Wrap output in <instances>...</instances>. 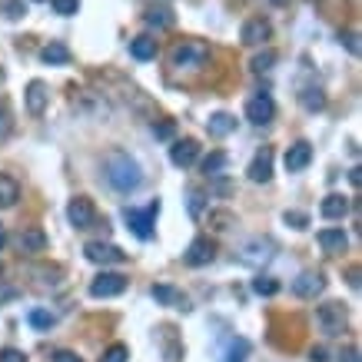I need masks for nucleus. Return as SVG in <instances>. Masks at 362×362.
Here are the masks:
<instances>
[{
    "label": "nucleus",
    "instance_id": "obj_25",
    "mask_svg": "<svg viewBox=\"0 0 362 362\" xmlns=\"http://www.w3.org/2000/svg\"><path fill=\"white\" fill-rule=\"evenodd\" d=\"M206 130H210V136H227L236 130V117H229V113H213L210 120H206Z\"/></svg>",
    "mask_w": 362,
    "mask_h": 362
},
{
    "label": "nucleus",
    "instance_id": "obj_6",
    "mask_svg": "<svg viewBox=\"0 0 362 362\" xmlns=\"http://www.w3.org/2000/svg\"><path fill=\"white\" fill-rule=\"evenodd\" d=\"M83 256L90 263H97V266H120V263H126V253L120 246H113V242H87Z\"/></svg>",
    "mask_w": 362,
    "mask_h": 362
},
{
    "label": "nucleus",
    "instance_id": "obj_28",
    "mask_svg": "<svg viewBox=\"0 0 362 362\" xmlns=\"http://www.w3.org/2000/svg\"><path fill=\"white\" fill-rule=\"evenodd\" d=\"M276 60H279V54H276V50H263V54H256V57L249 60V70H253V74H270Z\"/></svg>",
    "mask_w": 362,
    "mask_h": 362
},
{
    "label": "nucleus",
    "instance_id": "obj_45",
    "mask_svg": "<svg viewBox=\"0 0 362 362\" xmlns=\"http://www.w3.org/2000/svg\"><path fill=\"white\" fill-rule=\"evenodd\" d=\"M339 362H359V349L356 346H346L339 352Z\"/></svg>",
    "mask_w": 362,
    "mask_h": 362
},
{
    "label": "nucleus",
    "instance_id": "obj_7",
    "mask_svg": "<svg viewBox=\"0 0 362 362\" xmlns=\"http://www.w3.org/2000/svg\"><path fill=\"white\" fill-rule=\"evenodd\" d=\"M126 289V276L123 272H100L90 283V296L93 299H110V296H120Z\"/></svg>",
    "mask_w": 362,
    "mask_h": 362
},
{
    "label": "nucleus",
    "instance_id": "obj_12",
    "mask_svg": "<svg viewBox=\"0 0 362 362\" xmlns=\"http://www.w3.org/2000/svg\"><path fill=\"white\" fill-rule=\"evenodd\" d=\"M270 33H272V27H270V20H266V17H249V20L242 24L240 40L246 47H259L263 40H270Z\"/></svg>",
    "mask_w": 362,
    "mask_h": 362
},
{
    "label": "nucleus",
    "instance_id": "obj_23",
    "mask_svg": "<svg viewBox=\"0 0 362 362\" xmlns=\"http://www.w3.org/2000/svg\"><path fill=\"white\" fill-rule=\"evenodd\" d=\"M156 40L153 37H133L130 40V57H136V60H153L156 57Z\"/></svg>",
    "mask_w": 362,
    "mask_h": 362
},
{
    "label": "nucleus",
    "instance_id": "obj_50",
    "mask_svg": "<svg viewBox=\"0 0 362 362\" xmlns=\"http://www.w3.org/2000/svg\"><path fill=\"white\" fill-rule=\"evenodd\" d=\"M37 3H44V0H37Z\"/></svg>",
    "mask_w": 362,
    "mask_h": 362
},
{
    "label": "nucleus",
    "instance_id": "obj_32",
    "mask_svg": "<svg viewBox=\"0 0 362 362\" xmlns=\"http://www.w3.org/2000/svg\"><path fill=\"white\" fill-rule=\"evenodd\" d=\"M253 293H256V296H276V293H279V283H276L272 276H256V279H253Z\"/></svg>",
    "mask_w": 362,
    "mask_h": 362
},
{
    "label": "nucleus",
    "instance_id": "obj_18",
    "mask_svg": "<svg viewBox=\"0 0 362 362\" xmlns=\"http://www.w3.org/2000/svg\"><path fill=\"white\" fill-rule=\"evenodd\" d=\"M270 256H272L270 240H249V242H242V249H240V259L249 263V266H259V263H266Z\"/></svg>",
    "mask_w": 362,
    "mask_h": 362
},
{
    "label": "nucleus",
    "instance_id": "obj_40",
    "mask_svg": "<svg viewBox=\"0 0 362 362\" xmlns=\"http://www.w3.org/2000/svg\"><path fill=\"white\" fill-rule=\"evenodd\" d=\"M173 133H176V126H173V120H160V123H153V136H156V140H170Z\"/></svg>",
    "mask_w": 362,
    "mask_h": 362
},
{
    "label": "nucleus",
    "instance_id": "obj_17",
    "mask_svg": "<svg viewBox=\"0 0 362 362\" xmlns=\"http://www.w3.org/2000/svg\"><path fill=\"white\" fill-rule=\"evenodd\" d=\"M150 293H153V299L160 302V306H173V309H183V313L190 309V299L183 296V289L170 286V283H156Z\"/></svg>",
    "mask_w": 362,
    "mask_h": 362
},
{
    "label": "nucleus",
    "instance_id": "obj_13",
    "mask_svg": "<svg viewBox=\"0 0 362 362\" xmlns=\"http://www.w3.org/2000/svg\"><path fill=\"white\" fill-rule=\"evenodd\" d=\"M199 156V143L193 140V136H186V140H176L173 147H170V160H173V166H180V170H186V166H193Z\"/></svg>",
    "mask_w": 362,
    "mask_h": 362
},
{
    "label": "nucleus",
    "instance_id": "obj_34",
    "mask_svg": "<svg viewBox=\"0 0 362 362\" xmlns=\"http://www.w3.org/2000/svg\"><path fill=\"white\" fill-rule=\"evenodd\" d=\"M31 326L33 329H50V326H54V322H57V316H54V313H47V309H31Z\"/></svg>",
    "mask_w": 362,
    "mask_h": 362
},
{
    "label": "nucleus",
    "instance_id": "obj_41",
    "mask_svg": "<svg viewBox=\"0 0 362 362\" xmlns=\"http://www.w3.org/2000/svg\"><path fill=\"white\" fill-rule=\"evenodd\" d=\"M0 362H27V356H24L20 349L7 346V349H0Z\"/></svg>",
    "mask_w": 362,
    "mask_h": 362
},
{
    "label": "nucleus",
    "instance_id": "obj_10",
    "mask_svg": "<svg viewBox=\"0 0 362 362\" xmlns=\"http://www.w3.org/2000/svg\"><path fill=\"white\" fill-rule=\"evenodd\" d=\"M186 263L190 266H210L213 259H216V242L210 236H197V240L190 242V249H186Z\"/></svg>",
    "mask_w": 362,
    "mask_h": 362
},
{
    "label": "nucleus",
    "instance_id": "obj_15",
    "mask_svg": "<svg viewBox=\"0 0 362 362\" xmlns=\"http://www.w3.org/2000/svg\"><path fill=\"white\" fill-rule=\"evenodd\" d=\"M24 104H27V110H31L33 117L44 113L47 104H50V90H47L44 80H31V83H27V90H24Z\"/></svg>",
    "mask_w": 362,
    "mask_h": 362
},
{
    "label": "nucleus",
    "instance_id": "obj_31",
    "mask_svg": "<svg viewBox=\"0 0 362 362\" xmlns=\"http://www.w3.org/2000/svg\"><path fill=\"white\" fill-rule=\"evenodd\" d=\"M186 210H190L193 220H199L203 210H206V193H203V190H190V197H186Z\"/></svg>",
    "mask_w": 362,
    "mask_h": 362
},
{
    "label": "nucleus",
    "instance_id": "obj_49",
    "mask_svg": "<svg viewBox=\"0 0 362 362\" xmlns=\"http://www.w3.org/2000/svg\"><path fill=\"white\" fill-rule=\"evenodd\" d=\"M3 246H7V233L0 229V249H3Z\"/></svg>",
    "mask_w": 362,
    "mask_h": 362
},
{
    "label": "nucleus",
    "instance_id": "obj_35",
    "mask_svg": "<svg viewBox=\"0 0 362 362\" xmlns=\"http://www.w3.org/2000/svg\"><path fill=\"white\" fill-rule=\"evenodd\" d=\"M147 24H153V27H173V14L166 7H153L150 14H147Z\"/></svg>",
    "mask_w": 362,
    "mask_h": 362
},
{
    "label": "nucleus",
    "instance_id": "obj_3",
    "mask_svg": "<svg viewBox=\"0 0 362 362\" xmlns=\"http://www.w3.org/2000/svg\"><path fill=\"white\" fill-rule=\"evenodd\" d=\"M346 306L343 302H322L316 309V322L319 329L326 332V336H339V332L346 329Z\"/></svg>",
    "mask_w": 362,
    "mask_h": 362
},
{
    "label": "nucleus",
    "instance_id": "obj_21",
    "mask_svg": "<svg viewBox=\"0 0 362 362\" xmlns=\"http://www.w3.org/2000/svg\"><path fill=\"white\" fill-rule=\"evenodd\" d=\"M319 213H322L326 220H343V216L349 213V199L339 197V193H329V197L319 203Z\"/></svg>",
    "mask_w": 362,
    "mask_h": 362
},
{
    "label": "nucleus",
    "instance_id": "obj_5",
    "mask_svg": "<svg viewBox=\"0 0 362 362\" xmlns=\"http://www.w3.org/2000/svg\"><path fill=\"white\" fill-rule=\"evenodd\" d=\"M67 220L74 229H90L97 223V206L90 197H74L67 203Z\"/></svg>",
    "mask_w": 362,
    "mask_h": 362
},
{
    "label": "nucleus",
    "instance_id": "obj_24",
    "mask_svg": "<svg viewBox=\"0 0 362 362\" xmlns=\"http://www.w3.org/2000/svg\"><path fill=\"white\" fill-rule=\"evenodd\" d=\"M40 60L50 63V67H63V63H70V50L54 40V44H47L44 50H40Z\"/></svg>",
    "mask_w": 362,
    "mask_h": 362
},
{
    "label": "nucleus",
    "instance_id": "obj_33",
    "mask_svg": "<svg viewBox=\"0 0 362 362\" xmlns=\"http://www.w3.org/2000/svg\"><path fill=\"white\" fill-rule=\"evenodd\" d=\"M0 14L7 17V20H20V17L27 14V3L24 0H3L0 3Z\"/></svg>",
    "mask_w": 362,
    "mask_h": 362
},
{
    "label": "nucleus",
    "instance_id": "obj_29",
    "mask_svg": "<svg viewBox=\"0 0 362 362\" xmlns=\"http://www.w3.org/2000/svg\"><path fill=\"white\" fill-rule=\"evenodd\" d=\"M249 356V343L246 339H229L227 352H223V362H246Z\"/></svg>",
    "mask_w": 362,
    "mask_h": 362
},
{
    "label": "nucleus",
    "instance_id": "obj_51",
    "mask_svg": "<svg viewBox=\"0 0 362 362\" xmlns=\"http://www.w3.org/2000/svg\"><path fill=\"white\" fill-rule=\"evenodd\" d=\"M0 272H3V266H0Z\"/></svg>",
    "mask_w": 362,
    "mask_h": 362
},
{
    "label": "nucleus",
    "instance_id": "obj_44",
    "mask_svg": "<svg viewBox=\"0 0 362 362\" xmlns=\"http://www.w3.org/2000/svg\"><path fill=\"white\" fill-rule=\"evenodd\" d=\"M54 362H83V359H80L76 352H70V349H57V352H54Z\"/></svg>",
    "mask_w": 362,
    "mask_h": 362
},
{
    "label": "nucleus",
    "instance_id": "obj_48",
    "mask_svg": "<svg viewBox=\"0 0 362 362\" xmlns=\"http://www.w3.org/2000/svg\"><path fill=\"white\" fill-rule=\"evenodd\" d=\"M359 173H362V170H349V183H352V186H359V183H362Z\"/></svg>",
    "mask_w": 362,
    "mask_h": 362
},
{
    "label": "nucleus",
    "instance_id": "obj_36",
    "mask_svg": "<svg viewBox=\"0 0 362 362\" xmlns=\"http://www.w3.org/2000/svg\"><path fill=\"white\" fill-rule=\"evenodd\" d=\"M126 359H130V349L123 346V343H113V346L104 352V359L100 362H126Z\"/></svg>",
    "mask_w": 362,
    "mask_h": 362
},
{
    "label": "nucleus",
    "instance_id": "obj_27",
    "mask_svg": "<svg viewBox=\"0 0 362 362\" xmlns=\"http://www.w3.org/2000/svg\"><path fill=\"white\" fill-rule=\"evenodd\" d=\"M299 104L309 110V113H316V110H322L326 106V93L319 90V87H309V90L299 93Z\"/></svg>",
    "mask_w": 362,
    "mask_h": 362
},
{
    "label": "nucleus",
    "instance_id": "obj_16",
    "mask_svg": "<svg viewBox=\"0 0 362 362\" xmlns=\"http://www.w3.org/2000/svg\"><path fill=\"white\" fill-rule=\"evenodd\" d=\"M246 176L253 183H270L272 180V147H263V150L253 156V163L246 170Z\"/></svg>",
    "mask_w": 362,
    "mask_h": 362
},
{
    "label": "nucleus",
    "instance_id": "obj_37",
    "mask_svg": "<svg viewBox=\"0 0 362 362\" xmlns=\"http://www.w3.org/2000/svg\"><path fill=\"white\" fill-rule=\"evenodd\" d=\"M283 223L293 227V229H306V227H309V216L299 213V210H286V213H283Z\"/></svg>",
    "mask_w": 362,
    "mask_h": 362
},
{
    "label": "nucleus",
    "instance_id": "obj_9",
    "mask_svg": "<svg viewBox=\"0 0 362 362\" xmlns=\"http://www.w3.org/2000/svg\"><path fill=\"white\" fill-rule=\"evenodd\" d=\"M322 289H326V276L309 270V272H299V276H296V283H293V296H299V299H316Z\"/></svg>",
    "mask_w": 362,
    "mask_h": 362
},
{
    "label": "nucleus",
    "instance_id": "obj_42",
    "mask_svg": "<svg viewBox=\"0 0 362 362\" xmlns=\"http://www.w3.org/2000/svg\"><path fill=\"white\" fill-rule=\"evenodd\" d=\"M343 44H346L349 54H359V33H356V31H346V33H343Z\"/></svg>",
    "mask_w": 362,
    "mask_h": 362
},
{
    "label": "nucleus",
    "instance_id": "obj_22",
    "mask_svg": "<svg viewBox=\"0 0 362 362\" xmlns=\"http://www.w3.org/2000/svg\"><path fill=\"white\" fill-rule=\"evenodd\" d=\"M17 199H20V183L14 176H7V173H0V206L10 210Z\"/></svg>",
    "mask_w": 362,
    "mask_h": 362
},
{
    "label": "nucleus",
    "instance_id": "obj_2",
    "mask_svg": "<svg viewBox=\"0 0 362 362\" xmlns=\"http://www.w3.org/2000/svg\"><path fill=\"white\" fill-rule=\"evenodd\" d=\"M170 60H173V67H190V70H197V67H203V63L210 60V50L199 44V40H183V44L173 47V54H170Z\"/></svg>",
    "mask_w": 362,
    "mask_h": 362
},
{
    "label": "nucleus",
    "instance_id": "obj_14",
    "mask_svg": "<svg viewBox=\"0 0 362 362\" xmlns=\"http://www.w3.org/2000/svg\"><path fill=\"white\" fill-rule=\"evenodd\" d=\"M309 163H313V143L309 140H296L286 150V170L289 173H302Z\"/></svg>",
    "mask_w": 362,
    "mask_h": 362
},
{
    "label": "nucleus",
    "instance_id": "obj_30",
    "mask_svg": "<svg viewBox=\"0 0 362 362\" xmlns=\"http://www.w3.org/2000/svg\"><path fill=\"white\" fill-rule=\"evenodd\" d=\"M210 227L216 229V233H227V229L236 227V216H233L229 210H213L210 213Z\"/></svg>",
    "mask_w": 362,
    "mask_h": 362
},
{
    "label": "nucleus",
    "instance_id": "obj_47",
    "mask_svg": "<svg viewBox=\"0 0 362 362\" xmlns=\"http://www.w3.org/2000/svg\"><path fill=\"white\" fill-rule=\"evenodd\" d=\"M346 283H349L352 289H359V270H356V266H352V270L346 272Z\"/></svg>",
    "mask_w": 362,
    "mask_h": 362
},
{
    "label": "nucleus",
    "instance_id": "obj_26",
    "mask_svg": "<svg viewBox=\"0 0 362 362\" xmlns=\"http://www.w3.org/2000/svg\"><path fill=\"white\" fill-rule=\"evenodd\" d=\"M227 163H229V156L223 150H213L210 156H206V160H203V173H206V176H223V170H227Z\"/></svg>",
    "mask_w": 362,
    "mask_h": 362
},
{
    "label": "nucleus",
    "instance_id": "obj_20",
    "mask_svg": "<svg viewBox=\"0 0 362 362\" xmlns=\"http://www.w3.org/2000/svg\"><path fill=\"white\" fill-rule=\"evenodd\" d=\"M20 249H24V253H44L47 233L40 227H27L24 233H20Z\"/></svg>",
    "mask_w": 362,
    "mask_h": 362
},
{
    "label": "nucleus",
    "instance_id": "obj_38",
    "mask_svg": "<svg viewBox=\"0 0 362 362\" xmlns=\"http://www.w3.org/2000/svg\"><path fill=\"white\" fill-rule=\"evenodd\" d=\"M54 10L60 17H74L80 10V0H54Z\"/></svg>",
    "mask_w": 362,
    "mask_h": 362
},
{
    "label": "nucleus",
    "instance_id": "obj_39",
    "mask_svg": "<svg viewBox=\"0 0 362 362\" xmlns=\"http://www.w3.org/2000/svg\"><path fill=\"white\" fill-rule=\"evenodd\" d=\"M10 130H14L10 110H7V104H0V140H7V136H10Z\"/></svg>",
    "mask_w": 362,
    "mask_h": 362
},
{
    "label": "nucleus",
    "instance_id": "obj_43",
    "mask_svg": "<svg viewBox=\"0 0 362 362\" xmlns=\"http://www.w3.org/2000/svg\"><path fill=\"white\" fill-rule=\"evenodd\" d=\"M213 193H220V197H227V193H233V183L223 180V176H213Z\"/></svg>",
    "mask_w": 362,
    "mask_h": 362
},
{
    "label": "nucleus",
    "instance_id": "obj_4",
    "mask_svg": "<svg viewBox=\"0 0 362 362\" xmlns=\"http://www.w3.org/2000/svg\"><path fill=\"white\" fill-rule=\"evenodd\" d=\"M156 213H160V199H156V203H150L143 213L133 210V206H126V210H123V216H126V223H130V229H133V236H140V240H150Z\"/></svg>",
    "mask_w": 362,
    "mask_h": 362
},
{
    "label": "nucleus",
    "instance_id": "obj_8",
    "mask_svg": "<svg viewBox=\"0 0 362 362\" xmlns=\"http://www.w3.org/2000/svg\"><path fill=\"white\" fill-rule=\"evenodd\" d=\"M272 117H276V104H272L270 93H256L246 104V120L253 123V126H266V123H272Z\"/></svg>",
    "mask_w": 362,
    "mask_h": 362
},
{
    "label": "nucleus",
    "instance_id": "obj_11",
    "mask_svg": "<svg viewBox=\"0 0 362 362\" xmlns=\"http://www.w3.org/2000/svg\"><path fill=\"white\" fill-rule=\"evenodd\" d=\"M319 246H322V253H329V256H343L349 246V236L343 227H329V229H319L316 233Z\"/></svg>",
    "mask_w": 362,
    "mask_h": 362
},
{
    "label": "nucleus",
    "instance_id": "obj_46",
    "mask_svg": "<svg viewBox=\"0 0 362 362\" xmlns=\"http://www.w3.org/2000/svg\"><path fill=\"white\" fill-rule=\"evenodd\" d=\"M309 359L313 362H329V356H326V349L316 346V349H309Z\"/></svg>",
    "mask_w": 362,
    "mask_h": 362
},
{
    "label": "nucleus",
    "instance_id": "obj_1",
    "mask_svg": "<svg viewBox=\"0 0 362 362\" xmlns=\"http://www.w3.org/2000/svg\"><path fill=\"white\" fill-rule=\"evenodd\" d=\"M104 176L117 193H133L143 183V170L126 150H110L104 156Z\"/></svg>",
    "mask_w": 362,
    "mask_h": 362
},
{
    "label": "nucleus",
    "instance_id": "obj_19",
    "mask_svg": "<svg viewBox=\"0 0 362 362\" xmlns=\"http://www.w3.org/2000/svg\"><path fill=\"white\" fill-rule=\"evenodd\" d=\"M74 106L83 110V113H97V117H106L110 113V106H106V100L100 93H80V97H74Z\"/></svg>",
    "mask_w": 362,
    "mask_h": 362
}]
</instances>
